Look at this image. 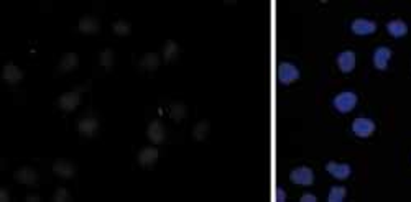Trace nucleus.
Masks as SVG:
<instances>
[{"mask_svg":"<svg viewBox=\"0 0 411 202\" xmlns=\"http://www.w3.org/2000/svg\"><path fill=\"white\" fill-rule=\"evenodd\" d=\"M332 104L337 112H341V114H349V112L354 110V107L357 106V95L350 91H345V92L337 94L334 97Z\"/></svg>","mask_w":411,"mask_h":202,"instance_id":"1","label":"nucleus"},{"mask_svg":"<svg viewBox=\"0 0 411 202\" xmlns=\"http://www.w3.org/2000/svg\"><path fill=\"white\" fill-rule=\"evenodd\" d=\"M300 79V69L291 63H281L278 66V80L281 84H291Z\"/></svg>","mask_w":411,"mask_h":202,"instance_id":"2","label":"nucleus"},{"mask_svg":"<svg viewBox=\"0 0 411 202\" xmlns=\"http://www.w3.org/2000/svg\"><path fill=\"white\" fill-rule=\"evenodd\" d=\"M289 179H291L295 184L311 186L314 183V173H312V169L308 166H300L289 173Z\"/></svg>","mask_w":411,"mask_h":202,"instance_id":"3","label":"nucleus"},{"mask_svg":"<svg viewBox=\"0 0 411 202\" xmlns=\"http://www.w3.org/2000/svg\"><path fill=\"white\" fill-rule=\"evenodd\" d=\"M352 132L356 133L359 138H367V136H370L375 132V124L370 118H364V117L356 118L352 122Z\"/></svg>","mask_w":411,"mask_h":202,"instance_id":"4","label":"nucleus"},{"mask_svg":"<svg viewBox=\"0 0 411 202\" xmlns=\"http://www.w3.org/2000/svg\"><path fill=\"white\" fill-rule=\"evenodd\" d=\"M81 102V92L79 91H69L60 95L58 99V107L64 112H72Z\"/></svg>","mask_w":411,"mask_h":202,"instance_id":"5","label":"nucleus"},{"mask_svg":"<svg viewBox=\"0 0 411 202\" xmlns=\"http://www.w3.org/2000/svg\"><path fill=\"white\" fill-rule=\"evenodd\" d=\"M158 156H160V153H158V150L155 147H145V148H142L139 151V156H136V159H139L140 166L147 168V169H151L158 161Z\"/></svg>","mask_w":411,"mask_h":202,"instance_id":"6","label":"nucleus"},{"mask_svg":"<svg viewBox=\"0 0 411 202\" xmlns=\"http://www.w3.org/2000/svg\"><path fill=\"white\" fill-rule=\"evenodd\" d=\"M352 33H356L359 36H365V35H372L377 30V23L367 18H357L352 22Z\"/></svg>","mask_w":411,"mask_h":202,"instance_id":"7","label":"nucleus"},{"mask_svg":"<svg viewBox=\"0 0 411 202\" xmlns=\"http://www.w3.org/2000/svg\"><path fill=\"white\" fill-rule=\"evenodd\" d=\"M13 176H15V179H17L20 184L35 186L38 183V173L31 166H22L18 171H15Z\"/></svg>","mask_w":411,"mask_h":202,"instance_id":"8","label":"nucleus"},{"mask_svg":"<svg viewBox=\"0 0 411 202\" xmlns=\"http://www.w3.org/2000/svg\"><path fill=\"white\" fill-rule=\"evenodd\" d=\"M77 128H79L81 135L86 136V138H91V136H94L95 133H97L99 122H97V118H94V117H84V118L79 120Z\"/></svg>","mask_w":411,"mask_h":202,"instance_id":"9","label":"nucleus"},{"mask_svg":"<svg viewBox=\"0 0 411 202\" xmlns=\"http://www.w3.org/2000/svg\"><path fill=\"white\" fill-rule=\"evenodd\" d=\"M326 171L334 176L336 179H345V177L350 176V166L349 165H344V163H336V161H329L326 165Z\"/></svg>","mask_w":411,"mask_h":202,"instance_id":"10","label":"nucleus"},{"mask_svg":"<svg viewBox=\"0 0 411 202\" xmlns=\"http://www.w3.org/2000/svg\"><path fill=\"white\" fill-rule=\"evenodd\" d=\"M337 66H339V69L344 72V74L352 72L354 68H356V53L342 51L339 56H337Z\"/></svg>","mask_w":411,"mask_h":202,"instance_id":"11","label":"nucleus"},{"mask_svg":"<svg viewBox=\"0 0 411 202\" xmlns=\"http://www.w3.org/2000/svg\"><path fill=\"white\" fill-rule=\"evenodd\" d=\"M53 171H54V174L63 177V179H69V177L76 174V168H74V165L69 163V161H66V159H58L53 165Z\"/></svg>","mask_w":411,"mask_h":202,"instance_id":"12","label":"nucleus"},{"mask_svg":"<svg viewBox=\"0 0 411 202\" xmlns=\"http://www.w3.org/2000/svg\"><path fill=\"white\" fill-rule=\"evenodd\" d=\"M147 136L150 138V142H153L155 145L161 143L165 140V127L160 120H153L150 122L148 128H147Z\"/></svg>","mask_w":411,"mask_h":202,"instance_id":"13","label":"nucleus"},{"mask_svg":"<svg viewBox=\"0 0 411 202\" xmlns=\"http://www.w3.org/2000/svg\"><path fill=\"white\" fill-rule=\"evenodd\" d=\"M392 58V50L386 46H380L377 48L375 53H374V64L377 69H386L388 66V61Z\"/></svg>","mask_w":411,"mask_h":202,"instance_id":"14","label":"nucleus"},{"mask_svg":"<svg viewBox=\"0 0 411 202\" xmlns=\"http://www.w3.org/2000/svg\"><path fill=\"white\" fill-rule=\"evenodd\" d=\"M2 77H4L5 83H9V84H12V86H13V84L20 83V80L23 79V72H22V69H20V68L15 66L13 63H9V64H7V66L4 68Z\"/></svg>","mask_w":411,"mask_h":202,"instance_id":"15","label":"nucleus"},{"mask_svg":"<svg viewBox=\"0 0 411 202\" xmlns=\"http://www.w3.org/2000/svg\"><path fill=\"white\" fill-rule=\"evenodd\" d=\"M101 30V25H99V20L94 18V17H83L79 20V31L84 35H95L99 33Z\"/></svg>","mask_w":411,"mask_h":202,"instance_id":"16","label":"nucleus"},{"mask_svg":"<svg viewBox=\"0 0 411 202\" xmlns=\"http://www.w3.org/2000/svg\"><path fill=\"white\" fill-rule=\"evenodd\" d=\"M77 64H79V58H77V54L76 53H66L61 58L60 61V68L58 71L60 72H69L72 69H76L77 68Z\"/></svg>","mask_w":411,"mask_h":202,"instance_id":"17","label":"nucleus"},{"mask_svg":"<svg viewBox=\"0 0 411 202\" xmlns=\"http://www.w3.org/2000/svg\"><path fill=\"white\" fill-rule=\"evenodd\" d=\"M386 31L395 38H401L408 33V27L403 20H392L386 23Z\"/></svg>","mask_w":411,"mask_h":202,"instance_id":"18","label":"nucleus"},{"mask_svg":"<svg viewBox=\"0 0 411 202\" xmlns=\"http://www.w3.org/2000/svg\"><path fill=\"white\" fill-rule=\"evenodd\" d=\"M160 56L156 53H147L140 61V66L147 71H155L160 66Z\"/></svg>","mask_w":411,"mask_h":202,"instance_id":"19","label":"nucleus"},{"mask_svg":"<svg viewBox=\"0 0 411 202\" xmlns=\"http://www.w3.org/2000/svg\"><path fill=\"white\" fill-rule=\"evenodd\" d=\"M180 50H178V45L174 42H166L165 46H163V59L166 63H171L176 59V56H178Z\"/></svg>","mask_w":411,"mask_h":202,"instance_id":"20","label":"nucleus"},{"mask_svg":"<svg viewBox=\"0 0 411 202\" xmlns=\"http://www.w3.org/2000/svg\"><path fill=\"white\" fill-rule=\"evenodd\" d=\"M345 191L344 186H332L331 191H329V196H327V200L329 202H342L345 199Z\"/></svg>","mask_w":411,"mask_h":202,"instance_id":"21","label":"nucleus"},{"mask_svg":"<svg viewBox=\"0 0 411 202\" xmlns=\"http://www.w3.org/2000/svg\"><path fill=\"white\" fill-rule=\"evenodd\" d=\"M112 30H114V33L117 36H128L132 33V25L128 22H125V20H119V22L114 23Z\"/></svg>","mask_w":411,"mask_h":202,"instance_id":"22","label":"nucleus"},{"mask_svg":"<svg viewBox=\"0 0 411 202\" xmlns=\"http://www.w3.org/2000/svg\"><path fill=\"white\" fill-rule=\"evenodd\" d=\"M207 133H209V122H206V120L204 122L196 124L194 130H192V136H194V140H198V142L206 140Z\"/></svg>","mask_w":411,"mask_h":202,"instance_id":"23","label":"nucleus"},{"mask_svg":"<svg viewBox=\"0 0 411 202\" xmlns=\"http://www.w3.org/2000/svg\"><path fill=\"white\" fill-rule=\"evenodd\" d=\"M170 112H171V117L176 120V122H180V120H183L184 117H186V106H184L183 102H174L171 104V107H170Z\"/></svg>","mask_w":411,"mask_h":202,"instance_id":"24","label":"nucleus"},{"mask_svg":"<svg viewBox=\"0 0 411 202\" xmlns=\"http://www.w3.org/2000/svg\"><path fill=\"white\" fill-rule=\"evenodd\" d=\"M114 51L110 50V48H107V50H104L102 53H101V58H99V61H101V64L104 68H112V64H114Z\"/></svg>","mask_w":411,"mask_h":202,"instance_id":"25","label":"nucleus"},{"mask_svg":"<svg viewBox=\"0 0 411 202\" xmlns=\"http://www.w3.org/2000/svg\"><path fill=\"white\" fill-rule=\"evenodd\" d=\"M53 200L54 202H69L71 200V196H69V191L66 188H58L53 196Z\"/></svg>","mask_w":411,"mask_h":202,"instance_id":"26","label":"nucleus"},{"mask_svg":"<svg viewBox=\"0 0 411 202\" xmlns=\"http://www.w3.org/2000/svg\"><path fill=\"white\" fill-rule=\"evenodd\" d=\"M275 194H277V196H275V200H280V202H283V200L286 199V196H285V191H283V189H281V188H278Z\"/></svg>","mask_w":411,"mask_h":202,"instance_id":"27","label":"nucleus"},{"mask_svg":"<svg viewBox=\"0 0 411 202\" xmlns=\"http://www.w3.org/2000/svg\"><path fill=\"white\" fill-rule=\"evenodd\" d=\"M316 196H312V194H304L301 196V202H316Z\"/></svg>","mask_w":411,"mask_h":202,"instance_id":"28","label":"nucleus"},{"mask_svg":"<svg viewBox=\"0 0 411 202\" xmlns=\"http://www.w3.org/2000/svg\"><path fill=\"white\" fill-rule=\"evenodd\" d=\"M2 200H9V196H7V191L5 189H2V197H0Z\"/></svg>","mask_w":411,"mask_h":202,"instance_id":"29","label":"nucleus"},{"mask_svg":"<svg viewBox=\"0 0 411 202\" xmlns=\"http://www.w3.org/2000/svg\"><path fill=\"white\" fill-rule=\"evenodd\" d=\"M27 200H40V199H38V197H30V196H28Z\"/></svg>","mask_w":411,"mask_h":202,"instance_id":"30","label":"nucleus"}]
</instances>
